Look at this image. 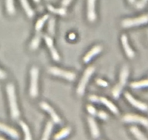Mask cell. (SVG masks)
I'll list each match as a JSON object with an SVG mask.
<instances>
[{
	"label": "cell",
	"mask_w": 148,
	"mask_h": 140,
	"mask_svg": "<svg viewBox=\"0 0 148 140\" xmlns=\"http://www.w3.org/2000/svg\"><path fill=\"white\" fill-rule=\"evenodd\" d=\"M6 90L8 93V100H9L11 117L12 119L16 120L20 117V111L18 109V103H17V97L14 85L12 83L8 84L6 87Z\"/></svg>",
	"instance_id": "6da1fadb"
},
{
	"label": "cell",
	"mask_w": 148,
	"mask_h": 140,
	"mask_svg": "<svg viewBox=\"0 0 148 140\" xmlns=\"http://www.w3.org/2000/svg\"><path fill=\"white\" fill-rule=\"evenodd\" d=\"M20 1H21V5L23 7L24 10H25L26 15L28 16V18H33L34 15H35V13H34V11L33 10L32 8L31 7V6H30L28 0H20Z\"/></svg>",
	"instance_id": "e0dca14e"
},
{
	"label": "cell",
	"mask_w": 148,
	"mask_h": 140,
	"mask_svg": "<svg viewBox=\"0 0 148 140\" xmlns=\"http://www.w3.org/2000/svg\"><path fill=\"white\" fill-rule=\"evenodd\" d=\"M52 129H53V124L51 121H48L46 127H45V132H44L43 137H42V140H49V137H50L51 133L52 131Z\"/></svg>",
	"instance_id": "44dd1931"
},
{
	"label": "cell",
	"mask_w": 148,
	"mask_h": 140,
	"mask_svg": "<svg viewBox=\"0 0 148 140\" xmlns=\"http://www.w3.org/2000/svg\"><path fill=\"white\" fill-rule=\"evenodd\" d=\"M87 111L92 116H95L97 114V111L95 109V108L94 106H91V105L87 106Z\"/></svg>",
	"instance_id": "f546056e"
},
{
	"label": "cell",
	"mask_w": 148,
	"mask_h": 140,
	"mask_svg": "<svg viewBox=\"0 0 148 140\" xmlns=\"http://www.w3.org/2000/svg\"><path fill=\"white\" fill-rule=\"evenodd\" d=\"M6 9L9 15H12L15 13L14 0H6Z\"/></svg>",
	"instance_id": "484cf974"
},
{
	"label": "cell",
	"mask_w": 148,
	"mask_h": 140,
	"mask_svg": "<svg viewBox=\"0 0 148 140\" xmlns=\"http://www.w3.org/2000/svg\"><path fill=\"white\" fill-rule=\"evenodd\" d=\"M99 101H100L102 103H103L105 106H106L107 108H109V109L110 110L113 114H119V109H118L117 107H116V106L112 103V102L108 100L107 98H105V97H100V98H99Z\"/></svg>",
	"instance_id": "2e32d148"
},
{
	"label": "cell",
	"mask_w": 148,
	"mask_h": 140,
	"mask_svg": "<svg viewBox=\"0 0 148 140\" xmlns=\"http://www.w3.org/2000/svg\"><path fill=\"white\" fill-rule=\"evenodd\" d=\"M131 87L133 89H140L148 87V80H142L139 82H134L130 85Z\"/></svg>",
	"instance_id": "603a6c76"
},
{
	"label": "cell",
	"mask_w": 148,
	"mask_h": 140,
	"mask_svg": "<svg viewBox=\"0 0 148 140\" xmlns=\"http://www.w3.org/2000/svg\"><path fill=\"white\" fill-rule=\"evenodd\" d=\"M71 129L70 128V127H65V128H64L63 129L61 130L60 131H59L58 134H55V137H54V139H55V140L62 139L68 137V136L70 134V133H71Z\"/></svg>",
	"instance_id": "ffe728a7"
},
{
	"label": "cell",
	"mask_w": 148,
	"mask_h": 140,
	"mask_svg": "<svg viewBox=\"0 0 148 140\" xmlns=\"http://www.w3.org/2000/svg\"><path fill=\"white\" fill-rule=\"evenodd\" d=\"M68 38H69V39H71V40H74V39H76V34L71 33L69 36H68Z\"/></svg>",
	"instance_id": "d590c367"
},
{
	"label": "cell",
	"mask_w": 148,
	"mask_h": 140,
	"mask_svg": "<svg viewBox=\"0 0 148 140\" xmlns=\"http://www.w3.org/2000/svg\"><path fill=\"white\" fill-rule=\"evenodd\" d=\"M71 2H72V0H62L61 5L63 7H66L67 6H68L71 4Z\"/></svg>",
	"instance_id": "d6a6232c"
},
{
	"label": "cell",
	"mask_w": 148,
	"mask_h": 140,
	"mask_svg": "<svg viewBox=\"0 0 148 140\" xmlns=\"http://www.w3.org/2000/svg\"><path fill=\"white\" fill-rule=\"evenodd\" d=\"M122 90H123V86L121 84L116 85L114 87V88L113 89V91H112V93H113V97H115L116 99H118L120 96L121 93L122 92Z\"/></svg>",
	"instance_id": "4316f807"
},
{
	"label": "cell",
	"mask_w": 148,
	"mask_h": 140,
	"mask_svg": "<svg viewBox=\"0 0 148 140\" xmlns=\"http://www.w3.org/2000/svg\"><path fill=\"white\" fill-rule=\"evenodd\" d=\"M40 107L42 109L45 110V111H47V112L50 115L51 118H52L54 123L58 124H60L61 118H60L59 116L57 114V113L55 112V110H54L47 103H46V102H42V103H40Z\"/></svg>",
	"instance_id": "ba28073f"
},
{
	"label": "cell",
	"mask_w": 148,
	"mask_h": 140,
	"mask_svg": "<svg viewBox=\"0 0 148 140\" xmlns=\"http://www.w3.org/2000/svg\"><path fill=\"white\" fill-rule=\"evenodd\" d=\"M148 22V15H142L136 18H129V19L123 20L122 21L121 25L123 28H132L134 26H139V25H144Z\"/></svg>",
	"instance_id": "5b68a950"
},
{
	"label": "cell",
	"mask_w": 148,
	"mask_h": 140,
	"mask_svg": "<svg viewBox=\"0 0 148 140\" xmlns=\"http://www.w3.org/2000/svg\"><path fill=\"white\" fill-rule=\"evenodd\" d=\"M148 0H139V2L136 3V7L137 9H142L145 7V6L146 5L147 2Z\"/></svg>",
	"instance_id": "f1b7e54d"
},
{
	"label": "cell",
	"mask_w": 148,
	"mask_h": 140,
	"mask_svg": "<svg viewBox=\"0 0 148 140\" xmlns=\"http://www.w3.org/2000/svg\"><path fill=\"white\" fill-rule=\"evenodd\" d=\"M48 9L51 12L55 14H58L60 15H66V9L65 7H61V8H55L52 5H48L47 6Z\"/></svg>",
	"instance_id": "cb8c5ba5"
},
{
	"label": "cell",
	"mask_w": 148,
	"mask_h": 140,
	"mask_svg": "<svg viewBox=\"0 0 148 140\" xmlns=\"http://www.w3.org/2000/svg\"><path fill=\"white\" fill-rule=\"evenodd\" d=\"M48 72L53 74V75L57 76V77H62V78L65 79V80H69V81H73L76 78V74H74L71 72L65 71V70L61 69L58 67H55V66L49 67L48 69Z\"/></svg>",
	"instance_id": "277c9868"
},
{
	"label": "cell",
	"mask_w": 148,
	"mask_h": 140,
	"mask_svg": "<svg viewBox=\"0 0 148 140\" xmlns=\"http://www.w3.org/2000/svg\"><path fill=\"white\" fill-rule=\"evenodd\" d=\"M89 100L92 102H95V103H97V102L99 101V98L96 95H90L89 96Z\"/></svg>",
	"instance_id": "836d02e7"
},
{
	"label": "cell",
	"mask_w": 148,
	"mask_h": 140,
	"mask_svg": "<svg viewBox=\"0 0 148 140\" xmlns=\"http://www.w3.org/2000/svg\"><path fill=\"white\" fill-rule=\"evenodd\" d=\"M45 42H46L47 46H48L49 51H50L51 54H52V59H53L55 62H58V61H60V56L58 53V51H57L56 49L54 47L53 41H52V38L49 37V36H45Z\"/></svg>",
	"instance_id": "9c48e42d"
},
{
	"label": "cell",
	"mask_w": 148,
	"mask_h": 140,
	"mask_svg": "<svg viewBox=\"0 0 148 140\" xmlns=\"http://www.w3.org/2000/svg\"><path fill=\"white\" fill-rule=\"evenodd\" d=\"M34 2L35 3H39V2H40V0H34Z\"/></svg>",
	"instance_id": "74e56055"
},
{
	"label": "cell",
	"mask_w": 148,
	"mask_h": 140,
	"mask_svg": "<svg viewBox=\"0 0 148 140\" xmlns=\"http://www.w3.org/2000/svg\"><path fill=\"white\" fill-rule=\"evenodd\" d=\"M39 70L36 66H33L31 70V86H30V95L36 97L38 95V80H39Z\"/></svg>",
	"instance_id": "7a4b0ae2"
},
{
	"label": "cell",
	"mask_w": 148,
	"mask_h": 140,
	"mask_svg": "<svg viewBox=\"0 0 148 140\" xmlns=\"http://www.w3.org/2000/svg\"><path fill=\"white\" fill-rule=\"evenodd\" d=\"M97 115H98V116L101 118V119H103V120L107 119L108 117V114H107L105 111H99V112L97 113Z\"/></svg>",
	"instance_id": "1f68e13d"
},
{
	"label": "cell",
	"mask_w": 148,
	"mask_h": 140,
	"mask_svg": "<svg viewBox=\"0 0 148 140\" xmlns=\"http://www.w3.org/2000/svg\"><path fill=\"white\" fill-rule=\"evenodd\" d=\"M0 131H3V132L6 133L8 135H9L12 138L15 139H18L20 137L19 134L15 129L8 126L2 124V123H0Z\"/></svg>",
	"instance_id": "8fae6325"
},
{
	"label": "cell",
	"mask_w": 148,
	"mask_h": 140,
	"mask_svg": "<svg viewBox=\"0 0 148 140\" xmlns=\"http://www.w3.org/2000/svg\"><path fill=\"white\" fill-rule=\"evenodd\" d=\"M95 69L94 66H89V67H88L87 69L85 70L84 73L83 74V77H82V80H81L77 88V94L79 95V96L83 95L84 93L85 90H86V85H87L91 76H92V74H93V73L95 72Z\"/></svg>",
	"instance_id": "3957f363"
},
{
	"label": "cell",
	"mask_w": 148,
	"mask_h": 140,
	"mask_svg": "<svg viewBox=\"0 0 148 140\" xmlns=\"http://www.w3.org/2000/svg\"><path fill=\"white\" fill-rule=\"evenodd\" d=\"M7 77V74L0 69V80H4Z\"/></svg>",
	"instance_id": "e575fe53"
},
{
	"label": "cell",
	"mask_w": 148,
	"mask_h": 140,
	"mask_svg": "<svg viewBox=\"0 0 148 140\" xmlns=\"http://www.w3.org/2000/svg\"><path fill=\"white\" fill-rule=\"evenodd\" d=\"M41 39H42V32H37L36 35L35 37L33 39L32 41H31V45H30L31 49H32V50H36V49H37V48L39 47V44H40Z\"/></svg>",
	"instance_id": "d6986e66"
},
{
	"label": "cell",
	"mask_w": 148,
	"mask_h": 140,
	"mask_svg": "<svg viewBox=\"0 0 148 140\" xmlns=\"http://www.w3.org/2000/svg\"><path fill=\"white\" fill-rule=\"evenodd\" d=\"M95 1L96 0H87V18L91 22L95 21L97 18L95 12Z\"/></svg>",
	"instance_id": "30bf717a"
},
{
	"label": "cell",
	"mask_w": 148,
	"mask_h": 140,
	"mask_svg": "<svg viewBox=\"0 0 148 140\" xmlns=\"http://www.w3.org/2000/svg\"><path fill=\"white\" fill-rule=\"evenodd\" d=\"M88 123H89L91 134H92L93 138H98L99 135H100V134H99V128H98V126L97 124V122L95 120V118L92 116H89L88 117Z\"/></svg>",
	"instance_id": "7c38bea8"
},
{
	"label": "cell",
	"mask_w": 148,
	"mask_h": 140,
	"mask_svg": "<svg viewBox=\"0 0 148 140\" xmlns=\"http://www.w3.org/2000/svg\"><path fill=\"white\" fill-rule=\"evenodd\" d=\"M125 97H126V100L131 103V104L134 107H135L137 109L140 110L142 111H148V106L147 105H146L145 103H142V102L139 101V100H136L132 95L129 93H125Z\"/></svg>",
	"instance_id": "52a82bcc"
},
{
	"label": "cell",
	"mask_w": 148,
	"mask_h": 140,
	"mask_svg": "<svg viewBox=\"0 0 148 140\" xmlns=\"http://www.w3.org/2000/svg\"><path fill=\"white\" fill-rule=\"evenodd\" d=\"M129 68L127 66H123V68L121 69V72L120 74V83L119 84L121 85L122 86L126 85V83H127L128 77H129Z\"/></svg>",
	"instance_id": "9a60e30c"
},
{
	"label": "cell",
	"mask_w": 148,
	"mask_h": 140,
	"mask_svg": "<svg viewBox=\"0 0 148 140\" xmlns=\"http://www.w3.org/2000/svg\"><path fill=\"white\" fill-rule=\"evenodd\" d=\"M55 20L54 18H51L48 23V32L51 36L55 35Z\"/></svg>",
	"instance_id": "83f0119b"
},
{
	"label": "cell",
	"mask_w": 148,
	"mask_h": 140,
	"mask_svg": "<svg viewBox=\"0 0 148 140\" xmlns=\"http://www.w3.org/2000/svg\"><path fill=\"white\" fill-rule=\"evenodd\" d=\"M19 124L21 128H22L23 131L25 133V140H32V137H31V131H30L28 126L25 122H23L22 121H20Z\"/></svg>",
	"instance_id": "7402d4cb"
},
{
	"label": "cell",
	"mask_w": 148,
	"mask_h": 140,
	"mask_svg": "<svg viewBox=\"0 0 148 140\" xmlns=\"http://www.w3.org/2000/svg\"><path fill=\"white\" fill-rule=\"evenodd\" d=\"M96 83L98 85L102 86V87H108V83H107L106 81L103 80H101V79H98V80H96Z\"/></svg>",
	"instance_id": "4dcf8cb0"
},
{
	"label": "cell",
	"mask_w": 148,
	"mask_h": 140,
	"mask_svg": "<svg viewBox=\"0 0 148 140\" xmlns=\"http://www.w3.org/2000/svg\"><path fill=\"white\" fill-rule=\"evenodd\" d=\"M0 140H6V139H5L2 138V137H0Z\"/></svg>",
	"instance_id": "f35d334b"
},
{
	"label": "cell",
	"mask_w": 148,
	"mask_h": 140,
	"mask_svg": "<svg viewBox=\"0 0 148 140\" xmlns=\"http://www.w3.org/2000/svg\"><path fill=\"white\" fill-rule=\"evenodd\" d=\"M130 131L137 140H148V139L147 138L146 136H145L136 126L131 127Z\"/></svg>",
	"instance_id": "ac0fdd59"
},
{
	"label": "cell",
	"mask_w": 148,
	"mask_h": 140,
	"mask_svg": "<svg viewBox=\"0 0 148 140\" xmlns=\"http://www.w3.org/2000/svg\"><path fill=\"white\" fill-rule=\"evenodd\" d=\"M121 42H122V45H123V49H124L125 52H126V54L127 55V56L129 58H130V59H133L135 56L134 51L132 50V49L130 47V46H129V42H128L127 36H126V35H122Z\"/></svg>",
	"instance_id": "4fadbf2b"
},
{
	"label": "cell",
	"mask_w": 148,
	"mask_h": 140,
	"mask_svg": "<svg viewBox=\"0 0 148 140\" xmlns=\"http://www.w3.org/2000/svg\"><path fill=\"white\" fill-rule=\"evenodd\" d=\"M123 121L126 123H137L148 127V119L143 116L135 114H126L123 118Z\"/></svg>",
	"instance_id": "8992f818"
},
{
	"label": "cell",
	"mask_w": 148,
	"mask_h": 140,
	"mask_svg": "<svg viewBox=\"0 0 148 140\" xmlns=\"http://www.w3.org/2000/svg\"><path fill=\"white\" fill-rule=\"evenodd\" d=\"M129 3L134 4L135 2H136V0H129Z\"/></svg>",
	"instance_id": "8d00e7d4"
},
{
	"label": "cell",
	"mask_w": 148,
	"mask_h": 140,
	"mask_svg": "<svg viewBox=\"0 0 148 140\" xmlns=\"http://www.w3.org/2000/svg\"><path fill=\"white\" fill-rule=\"evenodd\" d=\"M102 49V46H95V47L92 48V49H91L87 53H86V56L84 57V62L85 63H88V62H89V61L94 57V56H96V55H97L98 53H100Z\"/></svg>",
	"instance_id": "5bb4252c"
},
{
	"label": "cell",
	"mask_w": 148,
	"mask_h": 140,
	"mask_svg": "<svg viewBox=\"0 0 148 140\" xmlns=\"http://www.w3.org/2000/svg\"><path fill=\"white\" fill-rule=\"evenodd\" d=\"M49 18V15H45L42 17L41 19H39V20L36 22V26H35V29L36 30V32H40L42 28H43L44 26V24L45 23L47 19Z\"/></svg>",
	"instance_id": "d4e9b609"
}]
</instances>
